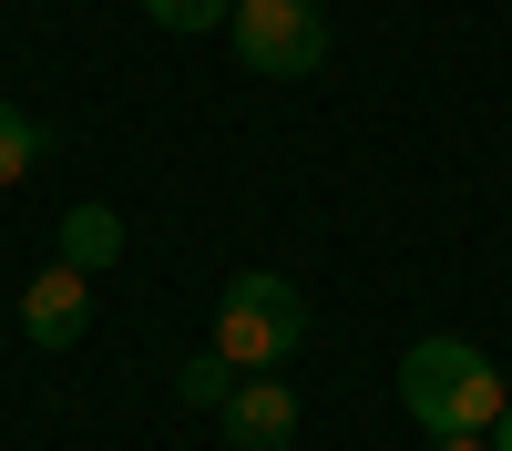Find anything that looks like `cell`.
Wrapping results in <instances>:
<instances>
[{"mask_svg": "<svg viewBox=\"0 0 512 451\" xmlns=\"http://www.w3.org/2000/svg\"><path fill=\"white\" fill-rule=\"evenodd\" d=\"M82 328H93V277L52 257V267L21 287V339L31 349H82Z\"/></svg>", "mask_w": 512, "mask_h": 451, "instance_id": "277c9868", "label": "cell"}, {"mask_svg": "<svg viewBox=\"0 0 512 451\" xmlns=\"http://www.w3.org/2000/svg\"><path fill=\"white\" fill-rule=\"evenodd\" d=\"M144 21H154V31H226L236 0H144Z\"/></svg>", "mask_w": 512, "mask_h": 451, "instance_id": "9c48e42d", "label": "cell"}, {"mask_svg": "<svg viewBox=\"0 0 512 451\" xmlns=\"http://www.w3.org/2000/svg\"><path fill=\"white\" fill-rule=\"evenodd\" d=\"M297 339H308V298H297V277H267V267H246L216 287V359H236L246 380H267L277 359H297Z\"/></svg>", "mask_w": 512, "mask_h": 451, "instance_id": "7a4b0ae2", "label": "cell"}, {"mask_svg": "<svg viewBox=\"0 0 512 451\" xmlns=\"http://www.w3.org/2000/svg\"><path fill=\"white\" fill-rule=\"evenodd\" d=\"M236 380H246V369H236V359H216V349L175 359V400H185V410H226V400H236Z\"/></svg>", "mask_w": 512, "mask_h": 451, "instance_id": "52a82bcc", "label": "cell"}, {"mask_svg": "<svg viewBox=\"0 0 512 451\" xmlns=\"http://www.w3.org/2000/svg\"><path fill=\"white\" fill-rule=\"evenodd\" d=\"M216 421H226V451H287L297 441V390L277 380V369L267 380H236V400L216 410Z\"/></svg>", "mask_w": 512, "mask_h": 451, "instance_id": "5b68a950", "label": "cell"}, {"mask_svg": "<svg viewBox=\"0 0 512 451\" xmlns=\"http://www.w3.org/2000/svg\"><path fill=\"white\" fill-rule=\"evenodd\" d=\"M41 144H52V134H41L21 103H0V185H21L31 164H41Z\"/></svg>", "mask_w": 512, "mask_h": 451, "instance_id": "ba28073f", "label": "cell"}, {"mask_svg": "<svg viewBox=\"0 0 512 451\" xmlns=\"http://www.w3.org/2000/svg\"><path fill=\"white\" fill-rule=\"evenodd\" d=\"M492 451H512V410H502V421H492Z\"/></svg>", "mask_w": 512, "mask_h": 451, "instance_id": "30bf717a", "label": "cell"}, {"mask_svg": "<svg viewBox=\"0 0 512 451\" xmlns=\"http://www.w3.org/2000/svg\"><path fill=\"white\" fill-rule=\"evenodd\" d=\"M400 410L431 441H492V421L512 410V390H502V369L472 349V339H410L400 349Z\"/></svg>", "mask_w": 512, "mask_h": 451, "instance_id": "6da1fadb", "label": "cell"}, {"mask_svg": "<svg viewBox=\"0 0 512 451\" xmlns=\"http://www.w3.org/2000/svg\"><path fill=\"white\" fill-rule=\"evenodd\" d=\"M226 52L246 72H267V82H308L328 62V11H318V0H236Z\"/></svg>", "mask_w": 512, "mask_h": 451, "instance_id": "3957f363", "label": "cell"}, {"mask_svg": "<svg viewBox=\"0 0 512 451\" xmlns=\"http://www.w3.org/2000/svg\"><path fill=\"white\" fill-rule=\"evenodd\" d=\"M113 257H123V216H113V205H62V267L103 277Z\"/></svg>", "mask_w": 512, "mask_h": 451, "instance_id": "8992f818", "label": "cell"}, {"mask_svg": "<svg viewBox=\"0 0 512 451\" xmlns=\"http://www.w3.org/2000/svg\"><path fill=\"white\" fill-rule=\"evenodd\" d=\"M431 451H492V441H431Z\"/></svg>", "mask_w": 512, "mask_h": 451, "instance_id": "8fae6325", "label": "cell"}]
</instances>
